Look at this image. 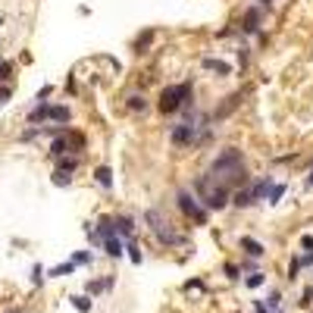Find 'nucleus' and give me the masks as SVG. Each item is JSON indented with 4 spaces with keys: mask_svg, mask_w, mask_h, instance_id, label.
<instances>
[{
    "mask_svg": "<svg viewBox=\"0 0 313 313\" xmlns=\"http://www.w3.org/2000/svg\"><path fill=\"white\" fill-rule=\"evenodd\" d=\"M207 176L216 182V185H223V188H232V185H241V182H248L241 151H238V147H226V151L210 163V172H207Z\"/></svg>",
    "mask_w": 313,
    "mask_h": 313,
    "instance_id": "obj_1",
    "label": "nucleus"
},
{
    "mask_svg": "<svg viewBox=\"0 0 313 313\" xmlns=\"http://www.w3.org/2000/svg\"><path fill=\"white\" fill-rule=\"evenodd\" d=\"M144 219H147V226H151V232L157 235V241L160 245H166V248H179V245H185V238H182L176 229H172V223L166 216H163L160 210H147L144 213Z\"/></svg>",
    "mask_w": 313,
    "mask_h": 313,
    "instance_id": "obj_2",
    "label": "nucleus"
},
{
    "mask_svg": "<svg viewBox=\"0 0 313 313\" xmlns=\"http://www.w3.org/2000/svg\"><path fill=\"white\" fill-rule=\"evenodd\" d=\"M194 188L200 191V197H204V204L210 207V210H223L226 207V197H229V188H223V185H216V182L204 172L197 182H194Z\"/></svg>",
    "mask_w": 313,
    "mask_h": 313,
    "instance_id": "obj_3",
    "label": "nucleus"
},
{
    "mask_svg": "<svg viewBox=\"0 0 313 313\" xmlns=\"http://www.w3.org/2000/svg\"><path fill=\"white\" fill-rule=\"evenodd\" d=\"M185 100H191V85L188 82L169 85V88H163V94H160V110L163 113H176V110L185 107Z\"/></svg>",
    "mask_w": 313,
    "mask_h": 313,
    "instance_id": "obj_4",
    "label": "nucleus"
},
{
    "mask_svg": "<svg viewBox=\"0 0 313 313\" xmlns=\"http://www.w3.org/2000/svg\"><path fill=\"white\" fill-rule=\"evenodd\" d=\"M179 207H182V213H185V216H191L197 226L207 223V210L200 207V200H197L191 191H179Z\"/></svg>",
    "mask_w": 313,
    "mask_h": 313,
    "instance_id": "obj_5",
    "label": "nucleus"
},
{
    "mask_svg": "<svg viewBox=\"0 0 313 313\" xmlns=\"http://www.w3.org/2000/svg\"><path fill=\"white\" fill-rule=\"evenodd\" d=\"M113 229H116V235L132 238V232H135V223H132L128 216H113Z\"/></svg>",
    "mask_w": 313,
    "mask_h": 313,
    "instance_id": "obj_6",
    "label": "nucleus"
},
{
    "mask_svg": "<svg viewBox=\"0 0 313 313\" xmlns=\"http://www.w3.org/2000/svg\"><path fill=\"white\" fill-rule=\"evenodd\" d=\"M241 248H245L251 257H263V254H266V248H263L260 241H254V238H248V235L241 238Z\"/></svg>",
    "mask_w": 313,
    "mask_h": 313,
    "instance_id": "obj_7",
    "label": "nucleus"
},
{
    "mask_svg": "<svg viewBox=\"0 0 313 313\" xmlns=\"http://www.w3.org/2000/svg\"><path fill=\"white\" fill-rule=\"evenodd\" d=\"M103 248H107L110 257H122V238L119 235H110L107 241H103Z\"/></svg>",
    "mask_w": 313,
    "mask_h": 313,
    "instance_id": "obj_8",
    "label": "nucleus"
},
{
    "mask_svg": "<svg viewBox=\"0 0 313 313\" xmlns=\"http://www.w3.org/2000/svg\"><path fill=\"white\" fill-rule=\"evenodd\" d=\"M72 307H76V310H82V313H91V307H94V301H91L88 298V294H72Z\"/></svg>",
    "mask_w": 313,
    "mask_h": 313,
    "instance_id": "obj_9",
    "label": "nucleus"
},
{
    "mask_svg": "<svg viewBox=\"0 0 313 313\" xmlns=\"http://www.w3.org/2000/svg\"><path fill=\"white\" fill-rule=\"evenodd\" d=\"M204 66H207V69H213V72H219V76H229V72H232V66H229V63L213 60V57H207V60H204Z\"/></svg>",
    "mask_w": 313,
    "mask_h": 313,
    "instance_id": "obj_10",
    "label": "nucleus"
},
{
    "mask_svg": "<svg viewBox=\"0 0 313 313\" xmlns=\"http://www.w3.org/2000/svg\"><path fill=\"white\" fill-rule=\"evenodd\" d=\"M47 119H53V122H69V110H66V107H47Z\"/></svg>",
    "mask_w": 313,
    "mask_h": 313,
    "instance_id": "obj_11",
    "label": "nucleus"
},
{
    "mask_svg": "<svg viewBox=\"0 0 313 313\" xmlns=\"http://www.w3.org/2000/svg\"><path fill=\"white\" fill-rule=\"evenodd\" d=\"M257 28H260V10H251L245 16V31H257Z\"/></svg>",
    "mask_w": 313,
    "mask_h": 313,
    "instance_id": "obj_12",
    "label": "nucleus"
},
{
    "mask_svg": "<svg viewBox=\"0 0 313 313\" xmlns=\"http://www.w3.org/2000/svg\"><path fill=\"white\" fill-rule=\"evenodd\" d=\"M94 179L100 182L103 188H110V185H113V179H110V169H107V166H97V169H94Z\"/></svg>",
    "mask_w": 313,
    "mask_h": 313,
    "instance_id": "obj_13",
    "label": "nucleus"
},
{
    "mask_svg": "<svg viewBox=\"0 0 313 313\" xmlns=\"http://www.w3.org/2000/svg\"><path fill=\"white\" fill-rule=\"evenodd\" d=\"M235 204H238V207H248V204H254L251 191H248V188H245V191H235Z\"/></svg>",
    "mask_w": 313,
    "mask_h": 313,
    "instance_id": "obj_14",
    "label": "nucleus"
},
{
    "mask_svg": "<svg viewBox=\"0 0 313 313\" xmlns=\"http://www.w3.org/2000/svg\"><path fill=\"white\" fill-rule=\"evenodd\" d=\"M263 282H266L263 272H251V275H248V288H260Z\"/></svg>",
    "mask_w": 313,
    "mask_h": 313,
    "instance_id": "obj_15",
    "label": "nucleus"
},
{
    "mask_svg": "<svg viewBox=\"0 0 313 313\" xmlns=\"http://www.w3.org/2000/svg\"><path fill=\"white\" fill-rule=\"evenodd\" d=\"M279 304H282V298H279V291H269V301H263V307H266L269 313H272L275 307H279Z\"/></svg>",
    "mask_w": 313,
    "mask_h": 313,
    "instance_id": "obj_16",
    "label": "nucleus"
},
{
    "mask_svg": "<svg viewBox=\"0 0 313 313\" xmlns=\"http://www.w3.org/2000/svg\"><path fill=\"white\" fill-rule=\"evenodd\" d=\"M128 107H132V110H144V107H147L144 94H132V97H128Z\"/></svg>",
    "mask_w": 313,
    "mask_h": 313,
    "instance_id": "obj_17",
    "label": "nucleus"
},
{
    "mask_svg": "<svg viewBox=\"0 0 313 313\" xmlns=\"http://www.w3.org/2000/svg\"><path fill=\"white\" fill-rule=\"evenodd\" d=\"M72 269H76V263H63V266H53V269H50V275H69Z\"/></svg>",
    "mask_w": 313,
    "mask_h": 313,
    "instance_id": "obj_18",
    "label": "nucleus"
},
{
    "mask_svg": "<svg viewBox=\"0 0 313 313\" xmlns=\"http://www.w3.org/2000/svg\"><path fill=\"white\" fill-rule=\"evenodd\" d=\"M69 182H72V179H69L66 172H60V169L53 172V185H69Z\"/></svg>",
    "mask_w": 313,
    "mask_h": 313,
    "instance_id": "obj_19",
    "label": "nucleus"
},
{
    "mask_svg": "<svg viewBox=\"0 0 313 313\" xmlns=\"http://www.w3.org/2000/svg\"><path fill=\"white\" fill-rule=\"evenodd\" d=\"M282 194H285V185H272V191H269V200L275 204V200H279Z\"/></svg>",
    "mask_w": 313,
    "mask_h": 313,
    "instance_id": "obj_20",
    "label": "nucleus"
},
{
    "mask_svg": "<svg viewBox=\"0 0 313 313\" xmlns=\"http://www.w3.org/2000/svg\"><path fill=\"white\" fill-rule=\"evenodd\" d=\"M31 282H34V285H41V282H44V269H41V266H34V269H31Z\"/></svg>",
    "mask_w": 313,
    "mask_h": 313,
    "instance_id": "obj_21",
    "label": "nucleus"
},
{
    "mask_svg": "<svg viewBox=\"0 0 313 313\" xmlns=\"http://www.w3.org/2000/svg\"><path fill=\"white\" fill-rule=\"evenodd\" d=\"M72 263H91V254H88V251H79L76 257H72Z\"/></svg>",
    "mask_w": 313,
    "mask_h": 313,
    "instance_id": "obj_22",
    "label": "nucleus"
},
{
    "mask_svg": "<svg viewBox=\"0 0 313 313\" xmlns=\"http://www.w3.org/2000/svg\"><path fill=\"white\" fill-rule=\"evenodd\" d=\"M128 251H132V254H128V257H132V263H141V254H138V245H135V241H128Z\"/></svg>",
    "mask_w": 313,
    "mask_h": 313,
    "instance_id": "obj_23",
    "label": "nucleus"
},
{
    "mask_svg": "<svg viewBox=\"0 0 313 313\" xmlns=\"http://www.w3.org/2000/svg\"><path fill=\"white\" fill-rule=\"evenodd\" d=\"M301 248H304V251H313V235H304V238H301Z\"/></svg>",
    "mask_w": 313,
    "mask_h": 313,
    "instance_id": "obj_24",
    "label": "nucleus"
},
{
    "mask_svg": "<svg viewBox=\"0 0 313 313\" xmlns=\"http://www.w3.org/2000/svg\"><path fill=\"white\" fill-rule=\"evenodd\" d=\"M226 275H229V279H238V266H235V263H226Z\"/></svg>",
    "mask_w": 313,
    "mask_h": 313,
    "instance_id": "obj_25",
    "label": "nucleus"
},
{
    "mask_svg": "<svg viewBox=\"0 0 313 313\" xmlns=\"http://www.w3.org/2000/svg\"><path fill=\"white\" fill-rule=\"evenodd\" d=\"M10 72H13V66H10V63H4V66H0V82H4V79H10Z\"/></svg>",
    "mask_w": 313,
    "mask_h": 313,
    "instance_id": "obj_26",
    "label": "nucleus"
},
{
    "mask_svg": "<svg viewBox=\"0 0 313 313\" xmlns=\"http://www.w3.org/2000/svg\"><path fill=\"white\" fill-rule=\"evenodd\" d=\"M298 263H301V266H313V251H310L307 257H298Z\"/></svg>",
    "mask_w": 313,
    "mask_h": 313,
    "instance_id": "obj_27",
    "label": "nucleus"
},
{
    "mask_svg": "<svg viewBox=\"0 0 313 313\" xmlns=\"http://www.w3.org/2000/svg\"><path fill=\"white\" fill-rule=\"evenodd\" d=\"M0 100H10V88H0Z\"/></svg>",
    "mask_w": 313,
    "mask_h": 313,
    "instance_id": "obj_28",
    "label": "nucleus"
},
{
    "mask_svg": "<svg viewBox=\"0 0 313 313\" xmlns=\"http://www.w3.org/2000/svg\"><path fill=\"white\" fill-rule=\"evenodd\" d=\"M260 4H263V7H266V4H269V0H260Z\"/></svg>",
    "mask_w": 313,
    "mask_h": 313,
    "instance_id": "obj_29",
    "label": "nucleus"
},
{
    "mask_svg": "<svg viewBox=\"0 0 313 313\" xmlns=\"http://www.w3.org/2000/svg\"><path fill=\"white\" fill-rule=\"evenodd\" d=\"M310 185H313V172H310Z\"/></svg>",
    "mask_w": 313,
    "mask_h": 313,
    "instance_id": "obj_30",
    "label": "nucleus"
},
{
    "mask_svg": "<svg viewBox=\"0 0 313 313\" xmlns=\"http://www.w3.org/2000/svg\"><path fill=\"white\" fill-rule=\"evenodd\" d=\"M0 66H4V60H0Z\"/></svg>",
    "mask_w": 313,
    "mask_h": 313,
    "instance_id": "obj_31",
    "label": "nucleus"
}]
</instances>
